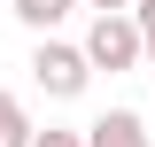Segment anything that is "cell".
I'll list each match as a JSON object with an SVG mask.
<instances>
[{
    "label": "cell",
    "instance_id": "1",
    "mask_svg": "<svg viewBox=\"0 0 155 147\" xmlns=\"http://www.w3.org/2000/svg\"><path fill=\"white\" fill-rule=\"evenodd\" d=\"M85 62H93V70H140V62H147L140 23H132V16H93V31H85Z\"/></svg>",
    "mask_w": 155,
    "mask_h": 147
},
{
    "label": "cell",
    "instance_id": "2",
    "mask_svg": "<svg viewBox=\"0 0 155 147\" xmlns=\"http://www.w3.org/2000/svg\"><path fill=\"white\" fill-rule=\"evenodd\" d=\"M31 77L54 93V101H78V93H85V77H93V62H85V47L39 39V54H31Z\"/></svg>",
    "mask_w": 155,
    "mask_h": 147
},
{
    "label": "cell",
    "instance_id": "3",
    "mask_svg": "<svg viewBox=\"0 0 155 147\" xmlns=\"http://www.w3.org/2000/svg\"><path fill=\"white\" fill-rule=\"evenodd\" d=\"M85 147H147V124L132 109H109L101 124H85Z\"/></svg>",
    "mask_w": 155,
    "mask_h": 147
},
{
    "label": "cell",
    "instance_id": "4",
    "mask_svg": "<svg viewBox=\"0 0 155 147\" xmlns=\"http://www.w3.org/2000/svg\"><path fill=\"white\" fill-rule=\"evenodd\" d=\"M70 8H78V0H16V16L31 23V31H54V23L70 16Z\"/></svg>",
    "mask_w": 155,
    "mask_h": 147
},
{
    "label": "cell",
    "instance_id": "5",
    "mask_svg": "<svg viewBox=\"0 0 155 147\" xmlns=\"http://www.w3.org/2000/svg\"><path fill=\"white\" fill-rule=\"evenodd\" d=\"M0 147H31V124H23L16 93H0Z\"/></svg>",
    "mask_w": 155,
    "mask_h": 147
},
{
    "label": "cell",
    "instance_id": "6",
    "mask_svg": "<svg viewBox=\"0 0 155 147\" xmlns=\"http://www.w3.org/2000/svg\"><path fill=\"white\" fill-rule=\"evenodd\" d=\"M31 147H85V132H62V124H47V132H31Z\"/></svg>",
    "mask_w": 155,
    "mask_h": 147
},
{
    "label": "cell",
    "instance_id": "7",
    "mask_svg": "<svg viewBox=\"0 0 155 147\" xmlns=\"http://www.w3.org/2000/svg\"><path fill=\"white\" fill-rule=\"evenodd\" d=\"M85 8H101V16H132L140 0H85Z\"/></svg>",
    "mask_w": 155,
    "mask_h": 147
},
{
    "label": "cell",
    "instance_id": "8",
    "mask_svg": "<svg viewBox=\"0 0 155 147\" xmlns=\"http://www.w3.org/2000/svg\"><path fill=\"white\" fill-rule=\"evenodd\" d=\"M132 23H140V31H155V0H140V8H132Z\"/></svg>",
    "mask_w": 155,
    "mask_h": 147
},
{
    "label": "cell",
    "instance_id": "9",
    "mask_svg": "<svg viewBox=\"0 0 155 147\" xmlns=\"http://www.w3.org/2000/svg\"><path fill=\"white\" fill-rule=\"evenodd\" d=\"M140 39H147V62H155V31H140Z\"/></svg>",
    "mask_w": 155,
    "mask_h": 147
}]
</instances>
